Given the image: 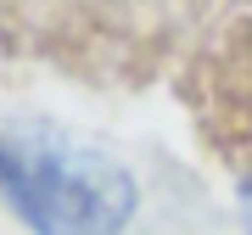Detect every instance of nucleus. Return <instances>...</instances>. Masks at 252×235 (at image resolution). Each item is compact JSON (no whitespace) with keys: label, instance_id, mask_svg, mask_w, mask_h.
Segmentation results:
<instances>
[{"label":"nucleus","instance_id":"f257e3e1","mask_svg":"<svg viewBox=\"0 0 252 235\" xmlns=\"http://www.w3.org/2000/svg\"><path fill=\"white\" fill-rule=\"evenodd\" d=\"M0 196L34 235H124L135 213V185L112 157L45 135H0Z\"/></svg>","mask_w":252,"mask_h":235}]
</instances>
